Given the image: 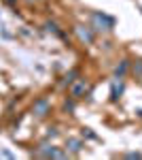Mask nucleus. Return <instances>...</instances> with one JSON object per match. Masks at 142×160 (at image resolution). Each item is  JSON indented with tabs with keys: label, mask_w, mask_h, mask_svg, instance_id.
Here are the masks:
<instances>
[{
	"label": "nucleus",
	"mask_w": 142,
	"mask_h": 160,
	"mask_svg": "<svg viewBox=\"0 0 142 160\" xmlns=\"http://www.w3.org/2000/svg\"><path fill=\"white\" fill-rule=\"evenodd\" d=\"M91 19V28L94 32H110L115 28V17L108 15V13H102V11H94L89 15Z\"/></svg>",
	"instance_id": "f257e3e1"
},
{
	"label": "nucleus",
	"mask_w": 142,
	"mask_h": 160,
	"mask_svg": "<svg viewBox=\"0 0 142 160\" xmlns=\"http://www.w3.org/2000/svg\"><path fill=\"white\" fill-rule=\"evenodd\" d=\"M49 113H51V102H49V98H45V96L36 98L34 105H32V115L43 120V118H47Z\"/></svg>",
	"instance_id": "f03ea898"
},
{
	"label": "nucleus",
	"mask_w": 142,
	"mask_h": 160,
	"mask_svg": "<svg viewBox=\"0 0 142 160\" xmlns=\"http://www.w3.org/2000/svg\"><path fill=\"white\" fill-rule=\"evenodd\" d=\"M74 34L79 37V41L81 43H85V45H91L95 41V32H94V28H87V26H74Z\"/></svg>",
	"instance_id": "7ed1b4c3"
},
{
	"label": "nucleus",
	"mask_w": 142,
	"mask_h": 160,
	"mask_svg": "<svg viewBox=\"0 0 142 160\" xmlns=\"http://www.w3.org/2000/svg\"><path fill=\"white\" fill-rule=\"evenodd\" d=\"M36 154H38V156H45V158H66V156H68V152H62V149H57L55 145H49V143H43Z\"/></svg>",
	"instance_id": "20e7f679"
},
{
	"label": "nucleus",
	"mask_w": 142,
	"mask_h": 160,
	"mask_svg": "<svg viewBox=\"0 0 142 160\" xmlns=\"http://www.w3.org/2000/svg\"><path fill=\"white\" fill-rule=\"evenodd\" d=\"M123 92H125V81H123V77H115V79L110 81V102H117V100L123 96Z\"/></svg>",
	"instance_id": "39448f33"
},
{
	"label": "nucleus",
	"mask_w": 142,
	"mask_h": 160,
	"mask_svg": "<svg viewBox=\"0 0 142 160\" xmlns=\"http://www.w3.org/2000/svg\"><path fill=\"white\" fill-rule=\"evenodd\" d=\"M89 92V83L85 81V79H79V81H74L70 86V98H81L83 94H87Z\"/></svg>",
	"instance_id": "423d86ee"
},
{
	"label": "nucleus",
	"mask_w": 142,
	"mask_h": 160,
	"mask_svg": "<svg viewBox=\"0 0 142 160\" xmlns=\"http://www.w3.org/2000/svg\"><path fill=\"white\" fill-rule=\"evenodd\" d=\"M83 148H85L83 139H76V137H68V139H66V152H70V154H79Z\"/></svg>",
	"instance_id": "0eeeda50"
},
{
	"label": "nucleus",
	"mask_w": 142,
	"mask_h": 160,
	"mask_svg": "<svg viewBox=\"0 0 142 160\" xmlns=\"http://www.w3.org/2000/svg\"><path fill=\"white\" fill-rule=\"evenodd\" d=\"M127 71H130V60H127V58H123V60L115 66V77H123Z\"/></svg>",
	"instance_id": "6e6552de"
},
{
	"label": "nucleus",
	"mask_w": 142,
	"mask_h": 160,
	"mask_svg": "<svg viewBox=\"0 0 142 160\" xmlns=\"http://www.w3.org/2000/svg\"><path fill=\"white\" fill-rule=\"evenodd\" d=\"M76 77H79V71H70V73H66V75H64L62 86H72V83L76 81Z\"/></svg>",
	"instance_id": "1a4fd4ad"
},
{
	"label": "nucleus",
	"mask_w": 142,
	"mask_h": 160,
	"mask_svg": "<svg viewBox=\"0 0 142 160\" xmlns=\"http://www.w3.org/2000/svg\"><path fill=\"white\" fill-rule=\"evenodd\" d=\"M45 30H47V32H53V34H62L55 22H45Z\"/></svg>",
	"instance_id": "9d476101"
},
{
	"label": "nucleus",
	"mask_w": 142,
	"mask_h": 160,
	"mask_svg": "<svg viewBox=\"0 0 142 160\" xmlns=\"http://www.w3.org/2000/svg\"><path fill=\"white\" fill-rule=\"evenodd\" d=\"M81 137H83V139H91V141H98V135H95V132H91V128H83V130H81Z\"/></svg>",
	"instance_id": "9b49d317"
},
{
	"label": "nucleus",
	"mask_w": 142,
	"mask_h": 160,
	"mask_svg": "<svg viewBox=\"0 0 142 160\" xmlns=\"http://www.w3.org/2000/svg\"><path fill=\"white\" fill-rule=\"evenodd\" d=\"M64 111H74V98H70V100H66V102H64Z\"/></svg>",
	"instance_id": "f8f14e48"
},
{
	"label": "nucleus",
	"mask_w": 142,
	"mask_h": 160,
	"mask_svg": "<svg viewBox=\"0 0 142 160\" xmlns=\"http://www.w3.org/2000/svg\"><path fill=\"white\" fill-rule=\"evenodd\" d=\"M134 73L138 75V77H142V60H136V64H134Z\"/></svg>",
	"instance_id": "ddd939ff"
},
{
	"label": "nucleus",
	"mask_w": 142,
	"mask_h": 160,
	"mask_svg": "<svg viewBox=\"0 0 142 160\" xmlns=\"http://www.w3.org/2000/svg\"><path fill=\"white\" fill-rule=\"evenodd\" d=\"M125 158H131V160H134V158H142V154H140V152H127Z\"/></svg>",
	"instance_id": "4468645a"
},
{
	"label": "nucleus",
	"mask_w": 142,
	"mask_h": 160,
	"mask_svg": "<svg viewBox=\"0 0 142 160\" xmlns=\"http://www.w3.org/2000/svg\"><path fill=\"white\" fill-rule=\"evenodd\" d=\"M57 137V128H49L47 130V139H55Z\"/></svg>",
	"instance_id": "2eb2a0df"
},
{
	"label": "nucleus",
	"mask_w": 142,
	"mask_h": 160,
	"mask_svg": "<svg viewBox=\"0 0 142 160\" xmlns=\"http://www.w3.org/2000/svg\"><path fill=\"white\" fill-rule=\"evenodd\" d=\"M30 2H32V0H30ZM34 2H36V0H34Z\"/></svg>",
	"instance_id": "dca6fc26"
},
{
	"label": "nucleus",
	"mask_w": 142,
	"mask_h": 160,
	"mask_svg": "<svg viewBox=\"0 0 142 160\" xmlns=\"http://www.w3.org/2000/svg\"><path fill=\"white\" fill-rule=\"evenodd\" d=\"M140 79H142V77H140Z\"/></svg>",
	"instance_id": "f3484780"
}]
</instances>
